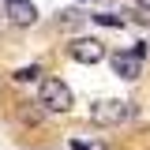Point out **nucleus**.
Returning <instances> with one entry per match:
<instances>
[{"label": "nucleus", "mask_w": 150, "mask_h": 150, "mask_svg": "<svg viewBox=\"0 0 150 150\" xmlns=\"http://www.w3.org/2000/svg\"><path fill=\"white\" fill-rule=\"evenodd\" d=\"M94 19H98L101 26H116V30L124 26V19H120V15H109V11H101V15H94Z\"/></svg>", "instance_id": "nucleus-8"}, {"label": "nucleus", "mask_w": 150, "mask_h": 150, "mask_svg": "<svg viewBox=\"0 0 150 150\" xmlns=\"http://www.w3.org/2000/svg\"><path fill=\"white\" fill-rule=\"evenodd\" d=\"M71 150H109L105 143H83V139H71Z\"/></svg>", "instance_id": "nucleus-9"}, {"label": "nucleus", "mask_w": 150, "mask_h": 150, "mask_svg": "<svg viewBox=\"0 0 150 150\" xmlns=\"http://www.w3.org/2000/svg\"><path fill=\"white\" fill-rule=\"evenodd\" d=\"M4 15L11 19L15 26H34L38 23V8L30 0H8V4H4Z\"/></svg>", "instance_id": "nucleus-4"}, {"label": "nucleus", "mask_w": 150, "mask_h": 150, "mask_svg": "<svg viewBox=\"0 0 150 150\" xmlns=\"http://www.w3.org/2000/svg\"><path fill=\"white\" fill-rule=\"evenodd\" d=\"M112 71L120 75V79H139L143 75V56H135V53H116L112 56Z\"/></svg>", "instance_id": "nucleus-5"}, {"label": "nucleus", "mask_w": 150, "mask_h": 150, "mask_svg": "<svg viewBox=\"0 0 150 150\" xmlns=\"http://www.w3.org/2000/svg\"><path fill=\"white\" fill-rule=\"evenodd\" d=\"M38 75H41V68H38V64H30V68H19V71H15V83H34Z\"/></svg>", "instance_id": "nucleus-6"}, {"label": "nucleus", "mask_w": 150, "mask_h": 150, "mask_svg": "<svg viewBox=\"0 0 150 150\" xmlns=\"http://www.w3.org/2000/svg\"><path fill=\"white\" fill-rule=\"evenodd\" d=\"M68 53H71V60H79V64H101V60H105V45H101L98 38H75L71 45H68Z\"/></svg>", "instance_id": "nucleus-3"}, {"label": "nucleus", "mask_w": 150, "mask_h": 150, "mask_svg": "<svg viewBox=\"0 0 150 150\" xmlns=\"http://www.w3.org/2000/svg\"><path fill=\"white\" fill-rule=\"evenodd\" d=\"M139 8H146V11H150V0H139Z\"/></svg>", "instance_id": "nucleus-10"}, {"label": "nucleus", "mask_w": 150, "mask_h": 150, "mask_svg": "<svg viewBox=\"0 0 150 150\" xmlns=\"http://www.w3.org/2000/svg\"><path fill=\"white\" fill-rule=\"evenodd\" d=\"M131 116V105L128 101H120V98H105V101H94L90 105V120L94 124H120V120H128Z\"/></svg>", "instance_id": "nucleus-2"}, {"label": "nucleus", "mask_w": 150, "mask_h": 150, "mask_svg": "<svg viewBox=\"0 0 150 150\" xmlns=\"http://www.w3.org/2000/svg\"><path fill=\"white\" fill-rule=\"evenodd\" d=\"M19 116H23V124H38V120H41V109H34V105H23V109H19Z\"/></svg>", "instance_id": "nucleus-7"}, {"label": "nucleus", "mask_w": 150, "mask_h": 150, "mask_svg": "<svg viewBox=\"0 0 150 150\" xmlns=\"http://www.w3.org/2000/svg\"><path fill=\"white\" fill-rule=\"evenodd\" d=\"M146 45H150V41H146Z\"/></svg>", "instance_id": "nucleus-11"}, {"label": "nucleus", "mask_w": 150, "mask_h": 150, "mask_svg": "<svg viewBox=\"0 0 150 150\" xmlns=\"http://www.w3.org/2000/svg\"><path fill=\"white\" fill-rule=\"evenodd\" d=\"M38 105H45L49 112H68L75 105V98H71V90H68V83H60V79H41Z\"/></svg>", "instance_id": "nucleus-1"}]
</instances>
